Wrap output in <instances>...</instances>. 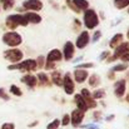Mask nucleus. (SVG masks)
<instances>
[{
  "instance_id": "412c9836",
  "label": "nucleus",
  "mask_w": 129,
  "mask_h": 129,
  "mask_svg": "<svg viewBox=\"0 0 129 129\" xmlns=\"http://www.w3.org/2000/svg\"><path fill=\"white\" fill-rule=\"evenodd\" d=\"M51 79H53V83L56 84V85H61V83H63V79H61L59 72H53V74H51Z\"/></svg>"
},
{
  "instance_id": "473e14b6",
  "label": "nucleus",
  "mask_w": 129,
  "mask_h": 129,
  "mask_svg": "<svg viewBox=\"0 0 129 129\" xmlns=\"http://www.w3.org/2000/svg\"><path fill=\"white\" fill-rule=\"evenodd\" d=\"M14 128H15L14 123H4L1 125V129H14Z\"/></svg>"
},
{
  "instance_id": "393cba45",
  "label": "nucleus",
  "mask_w": 129,
  "mask_h": 129,
  "mask_svg": "<svg viewBox=\"0 0 129 129\" xmlns=\"http://www.w3.org/2000/svg\"><path fill=\"white\" fill-rule=\"evenodd\" d=\"M10 93H11V94H14V95H18V96H20V95L23 94L21 89H20L19 86H16V85H11L10 86Z\"/></svg>"
},
{
  "instance_id": "4be33fe9",
  "label": "nucleus",
  "mask_w": 129,
  "mask_h": 129,
  "mask_svg": "<svg viewBox=\"0 0 129 129\" xmlns=\"http://www.w3.org/2000/svg\"><path fill=\"white\" fill-rule=\"evenodd\" d=\"M0 3H1L4 10H9V9H11L14 6L15 0H0Z\"/></svg>"
},
{
  "instance_id": "423d86ee",
  "label": "nucleus",
  "mask_w": 129,
  "mask_h": 129,
  "mask_svg": "<svg viewBox=\"0 0 129 129\" xmlns=\"http://www.w3.org/2000/svg\"><path fill=\"white\" fill-rule=\"evenodd\" d=\"M23 6L26 10H34V11H39L43 9V3L40 0H25L23 3Z\"/></svg>"
},
{
  "instance_id": "ddd939ff",
  "label": "nucleus",
  "mask_w": 129,
  "mask_h": 129,
  "mask_svg": "<svg viewBox=\"0 0 129 129\" xmlns=\"http://www.w3.org/2000/svg\"><path fill=\"white\" fill-rule=\"evenodd\" d=\"M61 51L60 50H58V49H53L49 54H48V56H46V61H49V63H55V61H59L60 59H61Z\"/></svg>"
},
{
  "instance_id": "c9c22d12",
  "label": "nucleus",
  "mask_w": 129,
  "mask_h": 129,
  "mask_svg": "<svg viewBox=\"0 0 129 129\" xmlns=\"http://www.w3.org/2000/svg\"><path fill=\"white\" fill-rule=\"evenodd\" d=\"M68 5H69V6H70V8H72V9H73L74 11H77V13H79V10H78V9H77V8L74 6V4H73L72 1H68Z\"/></svg>"
},
{
  "instance_id": "1a4fd4ad",
  "label": "nucleus",
  "mask_w": 129,
  "mask_h": 129,
  "mask_svg": "<svg viewBox=\"0 0 129 129\" xmlns=\"http://www.w3.org/2000/svg\"><path fill=\"white\" fill-rule=\"evenodd\" d=\"M88 43H89V33L88 31H82L80 35L77 38V42H75L77 48L83 49V48H85L88 45Z\"/></svg>"
},
{
  "instance_id": "7c9ffc66",
  "label": "nucleus",
  "mask_w": 129,
  "mask_h": 129,
  "mask_svg": "<svg viewBox=\"0 0 129 129\" xmlns=\"http://www.w3.org/2000/svg\"><path fill=\"white\" fill-rule=\"evenodd\" d=\"M5 24H6V26H8V28H10V29H15V28L18 26V25H16L14 21H11V20H9V19H6Z\"/></svg>"
},
{
  "instance_id": "b1692460",
  "label": "nucleus",
  "mask_w": 129,
  "mask_h": 129,
  "mask_svg": "<svg viewBox=\"0 0 129 129\" xmlns=\"http://www.w3.org/2000/svg\"><path fill=\"white\" fill-rule=\"evenodd\" d=\"M114 5L118 9H124L129 5V0H114Z\"/></svg>"
},
{
  "instance_id": "9b49d317",
  "label": "nucleus",
  "mask_w": 129,
  "mask_h": 129,
  "mask_svg": "<svg viewBox=\"0 0 129 129\" xmlns=\"http://www.w3.org/2000/svg\"><path fill=\"white\" fill-rule=\"evenodd\" d=\"M129 51V43H122L115 48V53H114V59L115 58H122L124 54H127Z\"/></svg>"
},
{
  "instance_id": "5701e85b",
  "label": "nucleus",
  "mask_w": 129,
  "mask_h": 129,
  "mask_svg": "<svg viewBox=\"0 0 129 129\" xmlns=\"http://www.w3.org/2000/svg\"><path fill=\"white\" fill-rule=\"evenodd\" d=\"M99 84H100V78H99V75L94 74V75H91V77L89 78V85L90 86H98Z\"/></svg>"
},
{
  "instance_id": "4c0bfd02",
  "label": "nucleus",
  "mask_w": 129,
  "mask_h": 129,
  "mask_svg": "<svg viewBox=\"0 0 129 129\" xmlns=\"http://www.w3.org/2000/svg\"><path fill=\"white\" fill-rule=\"evenodd\" d=\"M91 67H93L91 63H86V64H82L80 65V68H91Z\"/></svg>"
},
{
  "instance_id": "a211bd4d",
  "label": "nucleus",
  "mask_w": 129,
  "mask_h": 129,
  "mask_svg": "<svg viewBox=\"0 0 129 129\" xmlns=\"http://www.w3.org/2000/svg\"><path fill=\"white\" fill-rule=\"evenodd\" d=\"M21 82L25 83L26 85H29V86H35L37 85V83H38L37 77H34V75H31V74H26V75H24V77L21 78Z\"/></svg>"
},
{
  "instance_id": "72a5a7b5",
  "label": "nucleus",
  "mask_w": 129,
  "mask_h": 129,
  "mask_svg": "<svg viewBox=\"0 0 129 129\" xmlns=\"http://www.w3.org/2000/svg\"><path fill=\"white\" fill-rule=\"evenodd\" d=\"M99 38H100V31H95V34H94V37H93V42L99 40Z\"/></svg>"
},
{
  "instance_id": "39448f33",
  "label": "nucleus",
  "mask_w": 129,
  "mask_h": 129,
  "mask_svg": "<svg viewBox=\"0 0 129 129\" xmlns=\"http://www.w3.org/2000/svg\"><path fill=\"white\" fill-rule=\"evenodd\" d=\"M84 112L83 110H79V109H75V110H73V113H72V115H70V123H72V125L74 127V128H77V127H79L80 124H82V122H83V119H84Z\"/></svg>"
},
{
  "instance_id": "ea45409f",
  "label": "nucleus",
  "mask_w": 129,
  "mask_h": 129,
  "mask_svg": "<svg viewBox=\"0 0 129 129\" xmlns=\"http://www.w3.org/2000/svg\"><path fill=\"white\" fill-rule=\"evenodd\" d=\"M108 55H109V51H105V53H103V54H102L100 59H103V58H105V56H108Z\"/></svg>"
},
{
  "instance_id": "a19ab883",
  "label": "nucleus",
  "mask_w": 129,
  "mask_h": 129,
  "mask_svg": "<svg viewBox=\"0 0 129 129\" xmlns=\"http://www.w3.org/2000/svg\"><path fill=\"white\" fill-rule=\"evenodd\" d=\"M127 102L129 103V95H127Z\"/></svg>"
},
{
  "instance_id": "58836bf2",
  "label": "nucleus",
  "mask_w": 129,
  "mask_h": 129,
  "mask_svg": "<svg viewBox=\"0 0 129 129\" xmlns=\"http://www.w3.org/2000/svg\"><path fill=\"white\" fill-rule=\"evenodd\" d=\"M94 118L99 120V119H100V112H95V113H94Z\"/></svg>"
},
{
  "instance_id": "9d476101",
  "label": "nucleus",
  "mask_w": 129,
  "mask_h": 129,
  "mask_svg": "<svg viewBox=\"0 0 129 129\" xmlns=\"http://www.w3.org/2000/svg\"><path fill=\"white\" fill-rule=\"evenodd\" d=\"M6 19H9V20H11V21H14L16 25H23V26H26L29 23H28V20H26V18H25V15H21V14H14V15H9Z\"/></svg>"
},
{
  "instance_id": "2f4dec72",
  "label": "nucleus",
  "mask_w": 129,
  "mask_h": 129,
  "mask_svg": "<svg viewBox=\"0 0 129 129\" xmlns=\"http://www.w3.org/2000/svg\"><path fill=\"white\" fill-rule=\"evenodd\" d=\"M0 98L4 99V100H9V95L6 94V91L3 88H0Z\"/></svg>"
},
{
  "instance_id": "f8f14e48",
  "label": "nucleus",
  "mask_w": 129,
  "mask_h": 129,
  "mask_svg": "<svg viewBox=\"0 0 129 129\" xmlns=\"http://www.w3.org/2000/svg\"><path fill=\"white\" fill-rule=\"evenodd\" d=\"M124 93H125V80H118V82H115V84H114V94L117 95V96H123L124 95Z\"/></svg>"
},
{
  "instance_id": "c85d7f7f",
  "label": "nucleus",
  "mask_w": 129,
  "mask_h": 129,
  "mask_svg": "<svg viewBox=\"0 0 129 129\" xmlns=\"http://www.w3.org/2000/svg\"><path fill=\"white\" fill-rule=\"evenodd\" d=\"M70 123V115H68V114H65L64 117H63V120L60 122V124L63 125V127H67L68 124Z\"/></svg>"
},
{
  "instance_id": "79ce46f5",
  "label": "nucleus",
  "mask_w": 129,
  "mask_h": 129,
  "mask_svg": "<svg viewBox=\"0 0 129 129\" xmlns=\"http://www.w3.org/2000/svg\"><path fill=\"white\" fill-rule=\"evenodd\" d=\"M127 37H128V39H129V30H128V33H127Z\"/></svg>"
},
{
  "instance_id": "4468645a",
  "label": "nucleus",
  "mask_w": 129,
  "mask_h": 129,
  "mask_svg": "<svg viewBox=\"0 0 129 129\" xmlns=\"http://www.w3.org/2000/svg\"><path fill=\"white\" fill-rule=\"evenodd\" d=\"M74 78L77 83H84L85 79L88 78V72L84 69H77L74 72Z\"/></svg>"
},
{
  "instance_id": "f257e3e1",
  "label": "nucleus",
  "mask_w": 129,
  "mask_h": 129,
  "mask_svg": "<svg viewBox=\"0 0 129 129\" xmlns=\"http://www.w3.org/2000/svg\"><path fill=\"white\" fill-rule=\"evenodd\" d=\"M23 42L21 35L15 33V31H8L3 35V43L11 46V48H16L18 45H20Z\"/></svg>"
},
{
  "instance_id": "a878e982",
  "label": "nucleus",
  "mask_w": 129,
  "mask_h": 129,
  "mask_svg": "<svg viewBox=\"0 0 129 129\" xmlns=\"http://www.w3.org/2000/svg\"><path fill=\"white\" fill-rule=\"evenodd\" d=\"M105 95V93H104V90L103 89H98V90H95L94 93H93V99L95 100V99H100V98H103Z\"/></svg>"
},
{
  "instance_id": "cd10ccee",
  "label": "nucleus",
  "mask_w": 129,
  "mask_h": 129,
  "mask_svg": "<svg viewBox=\"0 0 129 129\" xmlns=\"http://www.w3.org/2000/svg\"><path fill=\"white\" fill-rule=\"evenodd\" d=\"M38 78H39V80H40V83L42 84H48V75L45 74V73H39L38 74Z\"/></svg>"
},
{
  "instance_id": "bb28decb",
  "label": "nucleus",
  "mask_w": 129,
  "mask_h": 129,
  "mask_svg": "<svg viewBox=\"0 0 129 129\" xmlns=\"http://www.w3.org/2000/svg\"><path fill=\"white\" fill-rule=\"evenodd\" d=\"M59 125H60V120H59V119H54L51 123L48 124L46 129H58L59 128Z\"/></svg>"
},
{
  "instance_id": "f704fd0d",
  "label": "nucleus",
  "mask_w": 129,
  "mask_h": 129,
  "mask_svg": "<svg viewBox=\"0 0 129 129\" xmlns=\"http://www.w3.org/2000/svg\"><path fill=\"white\" fill-rule=\"evenodd\" d=\"M43 60H44L43 56H39L38 58V61H37V67H43Z\"/></svg>"
},
{
  "instance_id": "0eeeda50",
  "label": "nucleus",
  "mask_w": 129,
  "mask_h": 129,
  "mask_svg": "<svg viewBox=\"0 0 129 129\" xmlns=\"http://www.w3.org/2000/svg\"><path fill=\"white\" fill-rule=\"evenodd\" d=\"M61 85L64 86V90H65L67 94H73V91H74V82H73L70 74H65V77L63 78Z\"/></svg>"
},
{
  "instance_id": "f03ea898",
  "label": "nucleus",
  "mask_w": 129,
  "mask_h": 129,
  "mask_svg": "<svg viewBox=\"0 0 129 129\" xmlns=\"http://www.w3.org/2000/svg\"><path fill=\"white\" fill-rule=\"evenodd\" d=\"M10 70L14 69H19L21 72H34L37 69V60L33 59H26L25 61H20L19 64H14V65H9Z\"/></svg>"
},
{
  "instance_id": "e433bc0d",
  "label": "nucleus",
  "mask_w": 129,
  "mask_h": 129,
  "mask_svg": "<svg viewBox=\"0 0 129 129\" xmlns=\"http://www.w3.org/2000/svg\"><path fill=\"white\" fill-rule=\"evenodd\" d=\"M122 60H123V61H129V51L122 56Z\"/></svg>"
},
{
  "instance_id": "f3484780",
  "label": "nucleus",
  "mask_w": 129,
  "mask_h": 129,
  "mask_svg": "<svg viewBox=\"0 0 129 129\" xmlns=\"http://www.w3.org/2000/svg\"><path fill=\"white\" fill-rule=\"evenodd\" d=\"M25 18H26L28 23H33V24H39L42 21V16L38 15L37 13H26Z\"/></svg>"
},
{
  "instance_id": "aec40b11",
  "label": "nucleus",
  "mask_w": 129,
  "mask_h": 129,
  "mask_svg": "<svg viewBox=\"0 0 129 129\" xmlns=\"http://www.w3.org/2000/svg\"><path fill=\"white\" fill-rule=\"evenodd\" d=\"M122 40H123V34H117L112 38L110 40V46L112 48H117L119 44H122Z\"/></svg>"
},
{
  "instance_id": "c756f323",
  "label": "nucleus",
  "mask_w": 129,
  "mask_h": 129,
  "mask_svg": "<svg viewBox=\"0 0 129 129\" xmlns=\"http://www.w3.org/2000/svg\"><path fill=\"white\" fill-rule=\"evenodd\" d=\"M122 70H127V65L125 64H119V65H115L113 68V72H122Z\"/></svg>"
},
{
  "instance_id": "2eb2a0df",
  "label": "nucleus",
  "mask_w": 129,
  "mask_h": 129,
  "mask_svg": "<svg viewBox=\"0 0 129 129\" xmlns=\"http://www.w3.org/2000/svg\"><path fill=\"white\" fill-rule=\"evenodd\" d=\"M74 55V45L70 42H67L64 45V58L67 60H70Z\"/></svg>"
},
{
  "instance_id": "6e6552de",
  "label": "nucleus",
  "mask_w": 129,
  "mask_h": 129,
  "mask_svg": "<svg viewBox=\"0 0 129 129\" xmlns=\"http://www.w3.org/2000/svg\"><path fill=\"white\" fill-rule=\"evenodd\" d=\"M80 95L84 98V102H85V104H86L88 108H95V107H96V102L93 99L90 91H89L86 88L82 89V94H80Z\"/></svg>"
},
{
  "instance_id": "6ab92c4d",
  "label": "nucleus",
  "mask_w": 129,
  "mask_h": 129,
  "mask_svg": "<svg viewBox=\"0 0 129 129\" xmlns=\"http://www.w3.org/2000/svg\"><path fill=\"white\" fill-rule=\"evenodd\" d=\"M72 3L74 4V6L78 10H86L88 6H89V3L86 0H73Z\"/></svg>"
},
{
  "instance_id": "dca6fc26",
  "label": "nucleus",
  "mask_w": 129,
  "mask_h": 129,
  "mask_svg": "<svg viewBox=\"0 0 129 129\" xmlns=\"http://www.w3.org/2000/svg\"><path fill=\"white\" fill-rule=\"evenodd\" d=\"M74 100H75V103H77L78 109H79V110H83V112L85 113L86 110H88V107H86L85 102H84V98H83L80 94H78V95L74 96Z\"/></svg>"
},
{
  "instance_id": "20e7f679",
  "label": "nucleus",
  "mask_w": 129,
  "mask_h": 129,
  "mask_svg": "<svg viewBox=\"0 0 129 129\" xmlns=\"http://www.w3.org/2000/svg\"><path fill=\"white\" fill-rule=\"evenodd\" d=\"M4 58L11 63H16V61H20L23 59V51L16 49V48L15 49L11 48V49H8L4 51Z\"/></svg>"
},
{
  "instance_id": "7ed1b4c3",
  "label": "nucleus",
  "mask_w": 129,
  "mask_h": 129,
  "mask_svg": "<svg viewBox=\"0 0 129 129\" xmlns=\"http://www.w3.org/2000/svg\"><path fill=\"white\" fill-rule=\"evenodd\" d=\"M98 24H99V19L96 13L93 9H86V11L84 13V25L88 29H94Z\"/></svg>"
}]
</instances>
